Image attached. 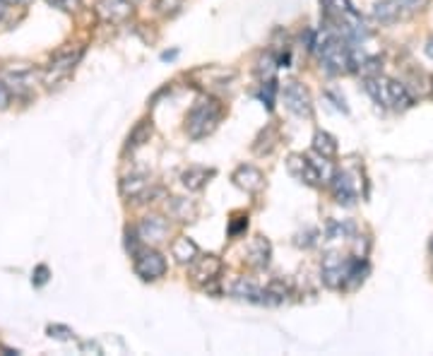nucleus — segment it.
<instances>
[{
    "label": "nucleus",
    "instance_id": "nucleus-5",
    "mask_svg": "<svg viewBox=\"0 0 433 356\" xmlns=\"http://www.w3.org/2000/svg\"><path fill=\"white\" fill-rule=\"evenodd\" d=\"M282 97H284L286 109H289L291 113L306 116V118H311L313 104H311V94H308L306 87L298 85V82H286L284 90H282Z\"/></svg>",
    "mask_w": 433,
    "mask_h": 356
},
{
    "label": "nucleus",
    "instance_id": "nucleus-19",
    "mask_svg": "<svg viewBox=\"0 0 433 356\" xmlns=\"http://www.w3.org/2000/svg\"><path fill=\"white\" fill-rule=\"evenodd\" d=\"M212 176V171H207V168L202 166H190L188 171L183 173V185L188 190H200L205 183H207V178Z\"/></svg>",
    "mask_w": 433,
    "mask_h": 356
},
{
    "label": "nucleus",
    "instance_id": "nucleus-26",
    "mask_svg": "<svg viewBox=\"0 0 433 356\" xmlns=\"http://www.w3.org/2000/svg\"><path fill=\"white\" fill-rule=\"evenodd\" d=\"M49 332H51V337H58V340H70V335H73V330L61 328V325H51Z\"/></svg>",
    "mask_w": 433,
    "mask_h": 356
},
{
    "label": "nucleus",
    "instance_id": "nucleus-6",
    "mask_svg": "<svg viewBox=\"0 0 433 356\" xmlns=\"http://www.w3.org/2000/svg\"><path fill=\"white\" fill-rule=\"evenodd\" d=\"M135 272L142 279H159L166 272V260L157 250H138L135 253Z\"/></svg>",
    "mask_w": 433,
    "mask_h": 356
},
{
    "label": "nucleus",
    "instance_id": "nucleus-23",
    "mask_svg": "<svg viewBox=\"0 0 433 356\" xmlns=\"http://www.w3.org/2000/svg\"><path fill=\"white\" fill-rule=\"evenodd\" d=\"M10 99H13V92L5 82H0V111H5L10 106Z\"/></svg>",
    "mask_w": 433,
    "mask_h": 356
},
{
    "label": "nucleus",
    "instance_id": "nucleus-4",
    "mask_svg": "<svg viewBox=\"0 0 433 356\" xmlns=\"http://www.w3.org/2000/svg\"><path fill=\"white\" fill-rule=\"evenodd\" d=\"M231 294L238 296V299L250 301V303H260V306H277V303H282V296L274 289H260V287H255L253 282H248V279L233 282Z\"/></svg>",
    "mask_w": 433,
    "mask_h": 356
},
{
    "label": "nucleus",
    "instance_id": "nucleus-33",
    "mask_svg": "<svg viewBox=\"0 0 433 356\" xmlns=\"http://www.w3.org/2000/svg\"><path fill=\"white\" fill-rule=\"evenodd\" d=\"M431 250H433V243H431Z\"/></svg>",
    "mask_w": 433,
    "mask_h": 356
},
{
    "label": "nucleus",
    "instance_id": "nucleus-9",
    "mask_svg": "<svg viewBox=\"0 0 433 356\" xmlns=\"http://www.w3.org/2000/svg\"><path fill=\"white\" fill-rule=\"evenodd\" d=\"M80 61V54H66V56H56L54 61H51L49 70H46L44 80L46 82H56V80L66 78V75L73 73L75 63Z\"/></svg>",
    "mask_w": 433,
    "mask_h": 356
},
{
    "label": "nucleus",
    "instance_id": "nucleus-24",
    "mask_svg": "<svg viewBox=\"0 0 433 356\" xmlns=\"http://www.w3.org/2000/svg\"><path fill=\"white\" fill-rule=\"evenodd\" d=\"M32 282L37 284V287H41V284L49 282V267H46V265H39V267H37V272H34V277H32Z\"/></svg>",
    "mask_w": 433,
    "mask_h": 356
},
{
    "label": "nucleus",
    "instance_id": "nucleus-32",
    "mask_svg": "<svg viewBox=\"0 0 433 356\" xmlns=\"http://www.w3.org/2000/svg\"><path fill=\"white\" fill-rule=\"evenodd\" d=\"M128 3H130V5H135V3H140V0H128Z\"/></svg>",
    "mask_w": 433,
    "mask_h": 356
},
{
    "label": "nucleus",
    "instance_id": "nucleus-3",
    "mask_svg": "<svg viewBox=\"0 0 433 356\" xmlns=\"http://www.w3.org/2000/svg\"><path fill=\"white\" fill-rule=\"evenodd\" d=\"M354 258H342L337 253H330L323 262V282L330 289H344L349 279V270H352Z\"/></svg>",
    "mask_w": 433,
    "mask_h": 356
},
{
    "label": "nucleus",
    "instance_id": "nucleus-29",
    "mask_svg": "<svg viewBox=\"0 0 433 356\" xmlns=\"http://www.w3.org/2000/svg\"><path fill=\"white\" fill-rule=\"evenodd\" d=\"M424 54L429 56V58H433V37L429 39V42H426V49H424Z\"/></svg>",
    "mask_w": 433,
    "mask_h": 356
},
{
    "label": "nucleus",
    "instance_id": "nucleus-13",
    "mask_svg": "<svg viewBox=\"0 0 433 356\" xmlns=\"http://www.w3.org/2000/svg\"><path fill=\"white\" fill-rule=\"evenodd\" d=\"M166 221L161 217H147L140 224V236H142V241H150V243H159L164 241V236H166Z\"/></svg>",
    "mask_w": 433,
    "mask_h": 356
},
{
    "label": "nucleus",
    "instance_id": "nucleus-1",
    "mask_svg": "<svg viewBox=\"0 0 433 356\" xmlns=\"http://www.w3.org/2000/svg\"><path fill=\"white\" fill-rule=\"evenodd\" d=\"M221 118V104L212 97H200L185 116V130L193 140H202L214 130Z\"/></svg>",
    "mask_w": 433,
    "mask_h": 356
},
{
    "label": "nucleus",
    "instance_id": "nucleus-7",
    "mask_svg": "<svg viewBox=\"0 0 433 356\" xmlns=\"http://www.w3.org/2000/svg\"><path fill=\"white\" fill-rule=\"evenodd\" d=\"M286 168H289L291 176H294L296 180H301V183H306V185H318L320 183V173H318V168H315L311 156L291 154L289 161H286Z\"/></svg>",
    "mask_w": 433,
    "mask_h": 356
},
{
    "label": "nucleus",
    "instance_id": "nucleus-8",
    "mask_svg": "<svg viewBox=\"0 0 433 356\" xmlns=\"http://www.w3.org/2000/svg\"><path fill=\"white\" fill-rule=\"evenodd\" d=\"M332 195L339 205H354L356 195H359V188H356V180L349 171H337L332 173Z\"/></svg>",
    "mask_w": 433,
    "mask_h": 356
},
{
    "label": "nucleus",
    "instance_id": "nucleus-12",
    "mask_svg": "<svg viewBox=\"0 0 433 356\" xmlns=\"http://www.w3.org/2000/svg\"><path fill=\"white\" fill-rule=\"evenodd\" d=\"M402 15V0H380L373 5V17L383 25H393Z\"/></svg>",
    "mask_w": 433,
    "mask_h": 356
},
{
    "label": "nucleus",
    "instance_id": "nucleus-22",
    "mask_svg": "<svg viewBox=\"0 0 433 356\" xmlns=\"http://www.w3.org/2000/svg\"><path fill=\"white\" fill-rule=\"evenodd\" d=\"M349 233H354V224H339V221L327 224V238H347Z\"/></svg>",
    "mask_w": 433,
    "mask_h": 356
},
{
    "label": "nucleus",
    "instance_id": "nucleus-11",
    "mask_svg": "<svg viewBox=\"0 0 433 356\" xmlns=\"http://www.w3.org/2000/svg\"><path fill=\"white\" fill-rule=\"evenodd\" d=\"M219 270H221V260L216 255H207V258H200L193 265L190 274L195 282H209V279H214L219 274Z\"/></svg>",
    "mask_w": 433,
    "mask_h": 356
},
{
    "label": "nucleus",
    "instance_id": "nucleus-14",
    "mask_svg": "<svg viewBox=\"0 0 433 356\" xmlns=\"http://www.w3.org/2000/svg\"><path fill=\"white\" fill-rule=\"evenodd\" d=\"M34 82V70L32 68H13L5 73V85L10 90H17V92H27L29 87Z\"/></svg>",
    "mask_w": 433,
    "mask_h": 356
},
{
    "label": "nucleus",
    "instance_id": "nucleus-25",
    "mask_svg": "<svg viewBox=\"0 0 433 356\" xmlns=\"http://www.w3.org/2000/svg\"><path fill=\"white\" fill-rule=\"evenodd\" d=\"M181 3H183V0H159V10L161 13H176V10L181 8Z\"/></svg>",
    "mask_w": 433,
    "mask_h": 356
},
{
    "label": "nucleus",
    "instance_id": "nucleus-10",
    "mask_svg": "<svg viewBox=\"0 0 433 356\" xmlns=\"http://www.w3.org/2000/svg\"><path fill=\"white\" fill-rule=\"evenodd\" d=\"M270 253H272V248H270V241H265L262 236H257L253 243L248 246V253H245V260H248V265L250 267H267L270 265Z\"/></svg>",
    "mask_w": 433,
    "mask_h": 356
},
{
    "label": "nucleus",
    "instance_id": "nucleus-16",
    "mask_svg": "<svg viewBox=\"0 0 433 356\" xmlns=\"http://www.w3.org/2000/svg\"><path fill=\"white\" fill-rule=\"evenodd\" d=\"M99 13L106 20H123L130 15V3L128 0H99Z\"/></svg>",
    "mask_w": 433,
    "mask_h": 356
},
{
    "label": "nucleus",
    "instance_id": "nucleus-20",
    "mask_svg": "<svg viewBox=\"0 0 433 356\" xmlns=\"http://www.w3.org/2000/svg\"><path fill=\"white\" fill-rule=\"evenodd\" d=\"M147 178L145 176H130V178H126L121 183V190H123V195L126 197H140L142 195L145 190H147Z\"/></svg>",
    "mask_w": 433,
    "mask_h": 356
},
{
    "label": "nucleus",
    "instance_id": "nucleus-2",
    "mask_svg": "<svg viewBox=\"0 0 433 356\" xmlns=\"http://www.w3.org/2000/svg\"><path fill=\"white\" fill-rule=\"evenodd\" d=\"M366 92L376 99V104H385V106L393 109H409L414 104V99L405 85L397 82V80H385L380 75L366 78Z\"/></svg>",
    "mask_w": 433,
    "mask_h": 356
},
{
    "label": "nucleus",
    "instance_id": "nucleus-15",
    "mask_svg": "<svg viewBox=\"0 0 433 356\" xmlns=\"http://www.w3.org/2000/svg\"><path fill=\"white\" fill-rule=\"evenodd\" d=\"M233 180H236V185H241L248 192H255L262 188V173L253 166H241L233 173Z\"/></svg>",
    "mask_w": 433,
    "mask_h": 356
},
{
    "label": "nucleus",
    "instance_id": "nucleus-21",
    "mask_svg": "<svg viewBox=\"0 0 433 356\" xmlns=\"http://www.w3.org/2000/svg\"><path fill=\"white\" fill-rule=\"evenodd\" d=\"M150 135H152V125L147 121H142V123L130 133V137H128V149H135L140 145H145L150 140Z\"/></svg>",
    "mask_w": 433,
    "mask_h": 356
},
{
    "label": "nucleus",
    "instance_id": "nucleus-17",
    "mask_svg": "<svg viewBox=\"0 0 433 356\" xmlns=\"http://www.w3.org/2000/svg\"><path fill=\"white\" fill-rule=\"evenodd\" d=\"M313 149L318 152L320 156H325V159H332V156L337 154V142H335V137H332L330 133L318 130V133H315V137H313Z\"/></svg>",
    "mask_w": 433,
    "mask_h": 356
},
{
    "label": "nucleus",
    "instance_id": "nucleus-30",
    "mask_svg": "<svg viewBox=\"0 0 433 356\" xmlns=\"http://www.w3.org/2000/svg\"><path fill=\"white\" fill-rule=\"evenodd\" d=\"M3 15H5V0H0V20H3Z\"/></svg>",
    "mask_w": 433,
    "mask_h": 356
},
{
    "label": "nucleus",
    "instance_id": "nucleus-28",
    "mask_svg": "<svg viewBox=\"0 0 433 356\" xmlns=\"http://www.w3.org/2000/svg\"><path fill=\"white\" fill-rule=\"evenodd\" d=\"M238 219H241V221H233V224L229 226V233H231V236H238V233H241V231L245 229V226H248V219H245V217H238Z\"/></svg>",
    "mask_w": 433,
    "mask_h": 356
},
{
    "label": "nucleus",
    "instance_id": "nucleus-31",
    "mask_svg": "<svg viewBox=\"0 0 433 356\" xmlns=\"http://www.w3.org/2000/svg\"><path fill=\"white\" fill-rule=\"evenodd\" d=\"M5 3H25V0H5Z\"/></svg>",
    "mask_w": 433,
    "mask_h": 356
},
{
    "label": "nucleus",
    "instance_id": "nucleus-18",
    "mask_svg": "<svg viewBox=\"0 0 433 356\" xmlns=\"http://www.w3.org/2000/svg\"><path fill=\"white\" fill-rule=\"evenodd\" d=\"M171 253H173V258H176L178 262L188 265V262H193V260L197 258V246L190 241V238H178V241L173 243Z\"/></svg>",
    "mask_w": 433,
    "mask_h": 356
},
{
    "label": "nucleus",
    "instance_id": "nucleus-27",
    "mask_svg": "<svg viewBox=\"0 0 433 356\" xmlns=\"http://www.w3.org/2000/svg\"><path fill=\"white\" fill-rule=\"evenodd\" d=\"M46 3L54 5V8H61V10H73L80 0H46Z\"/></svg>",
    "mask_w": 433,
    "mask_h": 356
}]
</instances>
